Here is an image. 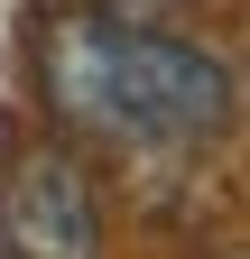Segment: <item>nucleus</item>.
Returning <instances> with one entry per match:
<instances>
[{
    "label": "nucleus",
    "mask_w": 250,
    "mask_h": 259,
    "mask_svg": "<svg viewBox=\"0 0 250 259\" xmlns=\"http://www.w3.org/2000/svg\"><path fill=\"white\" fill-rule=\"evenodd\" d=\"M37 93L56 120L130 157L213 148L241 120V74L213 47L176 37L167 19L148 28V19H102V10H56L37 28Z\"/></svg>",
    "instance_id": "obj_1"
},
{
    "label": "nucleus",
    "mask_w": 250,
    "mask_h": 259,
    "mask_svg": "<svg viewBox=\"0 0 250 259\" xmlns=\"http://www.w3.org/2000/svg\"><path fill=\"white\" fill-rule=\"evenodd\" d=\"M0 250L19 259H93L102 250V204L74 148H19L0 176Z\"/></svg>",
    "instance_id": "obj_2"
},
{
    "label": "nucleus",
    "mask_w": 250,
    "mask_h": 259,
    "mask_svg": "<svg viewBox=\"0 0 250 259\" xmlns=\"http://www.w3.org/2000/svg\"><path fill=\"white\" fill-rule=\"evenodd\" d=\"M74 10H102V19H148V28H158L176 0H74Z\"/></svg>",
    "instance_id": "obj_3"
}]
</instances>
